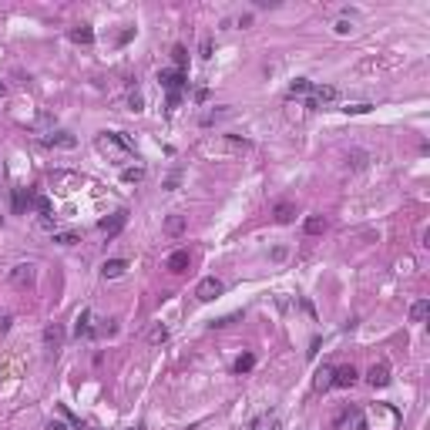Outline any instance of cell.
<instances>
[{
    "instance_id": "6da1fadb",
    "label": "cell",
    "mask_w": 430,
    "mask_h": 430,
    "mask_svg": "<svg viewBox=\"0 0 430 430\" xmlns=\"http://www.w3.org/2000/svg\"><path fill=\"white\" fill-rule=\"evenodd\" d=\"M94 145H98V151L108 155V161H114V165H124V161L135 158V145H131L124 135H118V131H101V135L94 138Z\"/></svg>"
},
{
    "instance_id": "7a4b0ae2",
    "label": "cell",
    "mask_w": 430,
    "mask_h": 430,
    "mask_svg": "<svg viewBox=\"0 0 430 430\" xmlns=\"http://www.w3.org/2000/svg\"><path fill=\"white\" fill-rule=\"evenodd\" d=\"M249 148L245 141H235V138H205L202 141V151L205 155H225V158H232V155H242Z\"/></svg>"
},
{
    "instance_id": "3957f363",
    "label": "cell",
    "mask_w": 430,
    "mask_h": 430,
    "mask_svg": "<svg viewBox=\"0 0 430 430\" xmlns=\"http://www.w3.org/2000/svg\"><path fill=\"white\" fill-rule=\"evenodd\" d=\"M222 292H225V282H222V279H215V276H205V279L198 282L195 296H198L202 303H212V299H219Z\"/></svg>"
},
{
    "instance_id": "277c9868",
    "label": "cell",
    "mask_w": 430,
    "mask_h": 430,
    "mask_svg": "<svg viewBox=\"0 0 430 430\" xmlns=\"http://www.w3.org/2000/svg\"><path fill=\"white\" fill-rule=\"evenodd\" d=\"M339 98V91L333 84H313V91H309V101H306V108H323V104H329V101H336Z\"/></svg>"
},
{
    "instance_id": "5b68a950",
    "label": "cell",
    "mask_w": 430,
    "mask_h": 430,
    "mask_svg": "<svg viewBox=\"0 0 430 430\" xmlns=\"http://www.w3.org/2000/svg\"><path fill=\"white\" fill-rule=\"evenodd\" d=\"M34 276H37V272H34V266H30V262H20V266H14V269H10V282H14L17 289L34 286Z\"/></svg>"
},
{
    "instance_id": "8992f818",
    "label": "cell",
    "mask_w": 430,
    "mask_h": 430,
    "mask_svg": "<svg viewBox=\"0 0 430 430\" xmlns=\"http://www.w3.org/2000/svg\"><path fill=\"white\" fill-rule=\"evenodd\" d=\"M124 222H128V212H114V215H108V219H101V225H98V229H101L108 239H114V235L124 229Z\"/></svg>"
},
{
    "instance_id": "52a82bcc",
    "label": "cell",
    "mask_w": 430,
    "mask_h": 430,
    "mask_svg": "<svg viewBox=\"0 0 430 430\" xmlns=\"http://www.w3.org/2000/svg\"><path fill=\"white\" fill-rule=\"evenodd\" d=\"M158 84H165L171 94H178L182 88H185V74H182V71H168V67H165V71H158Z\"/></svg>"
},
{
    "instance_id": "ba28073f",
    "label": "cell",
    "mask_w": 430,
    "mask_h": 430,
    "mask_svg": "<svg viewBox=\"0 0 430 430\" xmlns=\"http://www.w3.org/2000/svg\"><path fill=\"white\" fill-rule=\"evenodd\" d=\"M44 346L51 353H57V350L64 346V329H61V323H51V326L44 329Z\"/></svg>"
},
{
    "instance_id": "9c48e42d",
    "label": "cell",
    "mask_w": 430,
    "mask_h": 430,
    "mask_svg": "<svg viewBox=\"0 0 430 430\" xmlns=\"http://www.w3.org/2000/svg\"><path fill=\"white\" fill-rule=\"evenodd\" d=\"M44 145L47 148H74L77 138L74 135H67V131H51V135L44 138Z\"/></svg>"
},
{
    "instance_id": "30bf717a",
    "label": "cell",
    "mask_w": 430,
    "mask_h": 430,
    "mask_svg": "<svg viewBox=\"0 0 430 430\" xmlns=\"http://www.w3.org/2000/svg\"><path fill=\"white\" fill-rule=\"evenodd\" d=\"M366 380H370V386H386L390 383V366L386 363H373L370 366V373H366Z\"/></svg>"
},
{
    "instance_id": "8fae6325",
    "label": "cell",
    "mask_w": 430,
    "mask_h": 430,
    "mask_svg": "<svg viewBox=\"0 0 430 430\" xmlns=\"http://www.w3.org/2000/svg\"><path fill=\"white\" fill-rule=\"evenodd\" d=\"M94 313L91 309H81V313H77V326H74V333H77V339L81 336H94Z\"/></svg>"
},
{
    "instance_id": "7c38bea8",
    "label": "cell",
    "mask_w": 430,
    "mask_h": 430,
    "mask_svg": "<svg viewBox=\"0 0 430 430\" xmlns=\"http://www.w3.org/2000/svg\"><path fill=\"white\" fill-rule=\"evenodd\" d=\"M124 269H128V262L124 259H108L101 266V276L104 279H118V276H124Z\"/></svg>"
},
{
    "instance_id": "4fadbf2b",
    "label": "cell",
    "mask_w": 430,
    "mask_h": 430,
    "mask_svg": "<svg viewBox=\"0 0 430 430\" xmlns=\"http://www.w3.org/2000/svg\"><path fill=\"white\" fill-rule=\"evenodd\" d=\"M356 383V370L353 366H339L333 370V386H353Z\"/></svg>"
},
{
    "instance_id": "5bb4252c",
    "label": "cell",
    "mask_w": 430,
    "mask_h": 430,
    "mask_svg": "<svg viewBox=\"0 0 430 430\" xmlns=\"http://www.w3.org/2000/svg\"><path fill=\"white\" fill-rule=\"evenodd\" d=\"M165 266H168V272H185V269H188V249H178V252H171Z\"/></svg>"
},
{
    "instance_id": "9a60e30c",
    "label": "cell",
    "mask_w": 430,
    "mask_h": 430,
    "mask_svg": "<svg viewBox=\"0 0 430 430\" xmlns=\"http://www.w3.org/2000/svg\"><path fill=\"white\" fill-rule=\"evenodd\" d=\"M272 215H276V222H279V225H289L292 219H296V205H289V202H279Z\"/></svg>"
},
{
    "instance_id": "2e32d148",
    "label": "cell",
    "mask_w": 430,
    "mask_h": 430,
    "mask_svg": "<svg viewBox=\"0 0 430 430\" xmlns=\"http://www.w3.org/2000/svg\"><path fill=\"white\" fill-rule=\"evenodd\" d=\"M303 229H306V235H323L326 232V219L323 215H309L306 222H303Z\"/></svg>"
},
{
    "instance_id": "e0dca14e",
    "label": "cell",
    "mask_w": 430,
    "mask_h": 430,
    "mask_svg": "<svg viewBox=\"0 0 430 430\" xmlns=\"http://www.w3.org/2000/svg\"><path fill=\"white\" fill-rule=\"evenodd\" d=\"M427 313H430V299H417L410 306V323H423L427 319Z\"/></svg>"
},
{
    "instance_id": "ac0fdd59",
    "label": "cell",
    "mask_w": 430,
    "mask_h": 430,
    "mask_svg": "<svg viewBox=\"0 0 430 430\" xmlns=\"http://www.w3.org/2000/svg\"><path fill=\"white\" fill-rule=\"evenodd\" d=\"M145 175H148V171H145V165H135V168H124V171H121V178L128 182V185H138V182H145Z\"/></svg>"
},
{
    "instance_id": "d6986e66",
    "label": "cell",
    "mask_w": 430,
    "mask_h": 430,
    "mask_svg": "<svg viewBox=\"0 0 430 430\" xmlns=\"http://www.w3.org/2000/svg\"><path fill=\"white\" fill-rule=\"evenodd\" d=\"M165 232L168 235H182L185 232V219H182V215H168V219H165Z\"/></svg>"
},
{
    "instance_id": "ffe728a7",
    "label": "cell",
    "mask_w": 430,
    "mask_h": 430,
    "mask_svg": "<svg viewBox=\"0 0 430 430\" xmlns=\"http://www.w3.org/2000/svg\"><path fill=\"white\" fill-rule=\"evenodd\" d=\"M71 40H74V44H91L94 30L91 27H74V30H71Z\"/></svg>"
},
{
    "instance_id": "44dd1931",
    "label": "cell",
    "mask_w": 430,
    "mask_h": 430,
    "mask_svg": "<svg viewBox=\"0 0 430 430\" xmlns=\"http://www.w3.org/2000/svg\"><path fill=\"white\" fill-rule=\"evenodd\" d=\"M252 366H255V356L252 353H242L239 360H235V373H249Z\"/></svg>"
},
{
    "instance_id": "7402d4cb",
    "label": "cell",
    "mask_w": 430,
    "mask_h": 430,
    "mask_svg": "<svg viewBox=\"0 0 430 430\" xmlns=\"http://www.w3.org/2000/svg\"><path fill=\"white\" fill-rule=\"evenodd\" d=\"M326 386H333V370L323 366V370L316 373V390H326Z\"/></svg>"
},
{
    "instance_id": "603a6c76",
    "label": "cell",
    "mask_w": 430,
    "mask_h": 430,
    "mask_svg": "<svg viewBox=\"0 0 430 430\" xmlns=\"http://www.w3.org/2000/svg\"><path fill=\"white\" fill-rule=\"evenodd\" d=\"M366 161H370L366 151H353V155L346 158V165H350V168H366Z\"/></svg>"
},
{
    "instance_id": "cb8c5ba5",
    "label": "cell",
    "mask_w": 430,
    "mask_h": 430,
    "mask_svg": "<svg viewBox=\"0 0 430 430\" xmlns=\"http://www.w3.org/2000/svg\"><path fill=\"white\" fill-rule=\"evenodd\" d=\"M54 242L57 245H77L81 239H77V232H54Z\"/></svg>"
},
{
    "instance_id": "d4e9b609",
    "label": "cell",
    "mask_w": 430,
    "mask_h": 430,
    "mask_svg": "<svg viewBox=\"0 0 430 430\" xmlns=\"http://www.w3.org/2000/svg\"><path fill=\"white\" fill-rule=\"evenodd\" d=\"M309 91H313V84H309L306 77H296V81L289 84V94H309Z\"/></svg>"
},
{
    "instance_id": "484cf974",
    "label": "cell",
    "mask_w": 430,
    "mask_h": 430,
    "mask_svg": "<svg viewBox=\"0 0 430 430\" xmlns=\"http://www.w3.org/2000/svg\"><path fill=\"white\" fill-rule=\"evenodd\" d=\"M370 108H373V104H366V101H356V104H346L343 111H346V114H366Z\"/></svg>"
},
{
    "instance_id": "4316f807",
    "label": "cell",
    "mask_w": 430,
    "mask_h": 430,
    "mask_svg": "<svg viewBox=\"0 0 430 430\" xmlns=\"http://www.w3.org/2000/svg\"><path fill=\"white\" fill-rule=\"evenodd\" d=\"M171 57H175L178 71H182V67H185V61H188V51H185V47H171Z\"/></svg>"
},
{
    "instance_id": "83f0119b",
    "label": "cell",
    "mask_w": 430,
    "mask_h": 430,
    "mask_svg": "<svg viewBox=\"0 0 430 430\" xmlns=\"http://www.w3.org/2000/svg\"><path fill=\"white\" fill-rule=\"evenodd\" d=\"M148 339H151V343H165V339H168V329H165V326H155V329L148 333Z\"/></svg>"
},
{
    "instance_id": "f1b7e54d",
    "label": "cell",
    "mask_w": 430,
    "mask_h": 430,
    "mask_svg": "<svg viewBox=\"0 0 430 430\" xmlns=\"http://www.w3.org/2000/svg\"><path fill=\"white\" fill-rule=\"evenodd\" d=\"M128 104H131V111H141V104H145V98H141V91L135 88V91L128 94Z\"/></svg>"
},
{
    "instance_id": "f546056e",
    "label": "cell",
    "mask_w": 430,
    "mask_h": 430,
    "mask_svg": "<svg viewBox=\"0 0 430 430\" xmlns=\"http://www.w3.org/2000/svg\"><path fill=\"white\" fill-rule=\"evenodd\" d=\"M333 30H336V34H350L353 24H350V20H336V27H333Z\"/></svg>"
},
{
    "instance_id": "4dcf8cb0",
    "label": "cell",
    "mask_w": 430,
    "mask_h": 430,
    "mask_svg": "<svg viewBox=\"0 0 430 430\" xmlns=\"http://www.w3.org/2000/svg\"><path fill=\"white\" fill-rule=\"evenodd\" d=\"M7 329H10V316L7 313H0V333H7Z\"/></svg>"
},
{
    "instance_id": "1f68e13d",
    "label": "cell",
    "mask_w": 430,
    "mask_h": 430,
    "mask_svg": "<svg viewBox=\"0 0 430 430\" xmlns=\"http://www.w3.org/2000/svg\"><path fill=\"white\" fill-rule=\"evenodd\" d=\"M47 430H67V427H64V423H51Z\"/></svg>"
},
{
    "instance_id": "d6a6232c",
    "label": "cell",
    "mask_w": 430,
    "mask_h": 430,
    "mask_svg": "<svg viewBox=\"0 0 430 430\" xmlns=\"http://www.w3.org/2000/svg\"><path fill=\"white\" fill-rule=\"evenodd\" d=\"M138 430H145V423H141V427H138Z\"/></svg>"
}]
</instances>
